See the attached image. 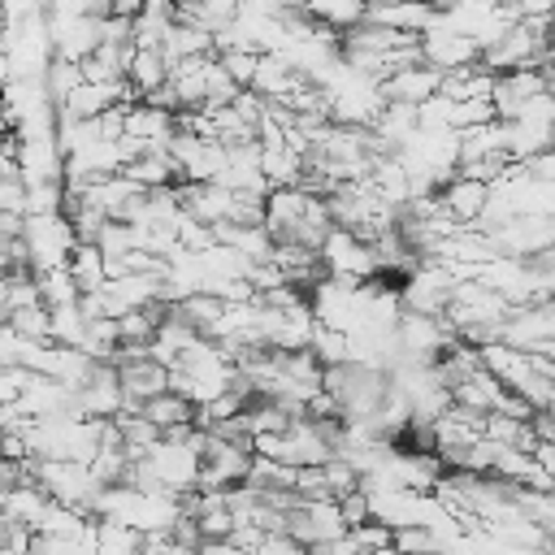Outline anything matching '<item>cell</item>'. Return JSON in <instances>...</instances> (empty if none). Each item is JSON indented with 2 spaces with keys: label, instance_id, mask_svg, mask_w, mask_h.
<instances>
[{
  "label": "cell",
  "instance_id": "6da1fadb",
  "mask_svg": "<svg viewBox=\"0 0 555 555\" xmlns=\"http://www.w3.org/2000/svg\"><path fill=\"white\" fill-rule=\"evenodd\" d=\"M22 238L30 247V269L35 273L56 269V264H69V251L78 247V230H74V221H69L65 208H56V212H26Z\"/></svg>",
  "mask_w": 555,
  "mask_h": 555
},
{
  "label": "cell",
  "instance_id": "7a4b0ae2",
  "mask_svg": "<svg viewBox=\"0 0 555 555\" xmlns=\"http://www.w3.org/2000/svg\"><path fill=\"white\" fill-rule=\"evenodd\" d=\"M321 260H325V273H338V278H377L382 273L377 247L369 238H360L356 230H347V225H334L325 234Z\"/></svg>",
  "mask_w": 555,
  "mask_h": 555
},
{
  "label": "cell",
  "instance_id": "3957f363",
  "mask_svg": "<svg viewBox=\"0 0 555 555\" xmlns=\"http://www.w3.org/2000/svg\"><path fill=\"white\" fill-rule=\"evenodd\" d=\"M35 477L56 503H74L82 512H91V499L100 490V481L91 477V468L82 460H39L35 455Z\"/></svg>",
  "mask_w": 555,
  "mask_h": 555
},
{
  "label": "cell",
  "instance_id": "277c9868",
  "mask_svg": "<svg viewBox=\"0 0 555 555\" xmlns=\"http://www.w3.org/2000/svg\"><path fill=\"white\" fill-rule=\"evenodd\" d=\"M421 56L447 74V69H460V65H468V61H481V43H477L473 35L455 30V26L438 13V17L421 30Z\"/></svg>",
  "mask_w": 555,
  "mask_h": 555
},
{
  "label": "cell",
  "instance_id": "5b68a950",
  "mask_svg": "<svg viewBox=\"0 0 555 555\" xmlns=\"http://www.w3.org/2000/svg\"><path fill=\"white\" fill-rule=\"evenodd\" d=\"M169 152H173V160H178V173L191 178V182H212V178H221V169H225V143L204 139V134H195V130H178L173 143H169Z\"/></svg>",
  "mask_w": 555,
  "mask_h": 555
},
{
  "label": "cell",
  "instance_id": "8992f818",
  "mask_svg": "<svg viewBox=\"0 0 555 555\" xmlns=\"http://www.w3.org/2000/svg\"><path fill=\"white\" fill-rule=\"evenodd\" d=\"M121 408H126V390H121L117 364L100 360L95 373L74 390V412H82V416H117Z\"/></svg>",
  "mask_w": 555,
  "mask_h": 555
},
{
  "label": "cell",
  "instance_id": "52a82bcc",
  "mask_svg": "<svg viewBox=\"0 0 555 555\" xmlns=\"http://www.w3.org/2000/svg\"><path fill=\"white\" fill-rule=\"evenodd\" d=\"M147 464H152V473H156L173 494H182V490H191V486L199 481V447H195V442H169V438H160V442L147 451Z\"/></svg>",
  "mask_w": 555,
  "mask_h": 555
},
{
  "label": "cell",
  "instance_id": "ba28073f",
  "mask_svg": "<svg viewBox=\"0 0 555 555\" xmlns=\"http://www.w3.org/2000/svg\"><path fill=\"white\" fill-rule=\"evenodd\" d=\"M117 377H121V390H126V408H134V412L143 408V399L169 390V364H160L152 351L117 360Z\"/></svg>",
  "mask_w": 555,
  "mask_h": 555
},
{
  "label": "cell",
  "instance_id": "9c48e42d",
  "mask_svg": "<svg viewBox=\"0 0 555 555\" xmlns=\"http://www.w3.org/2000/svg\"><path fill=\"white\" fill-rule=\"evenodd\" d=\"M538 91H546V69L542 65H520V69H499L490 100H494V113L503 121H512L520 113V104L529 95H538Z\"/></svg>",
  "mask_w": 555,
  "mask_h": 555
},
{
  "label": "cell",
  "instance_id": "30bf717a",
  "mask_svg": "<svg viewBox=\"0 0 555 555\" xmlns=\"http://www.w3.org/2000/svg\"><path fill=\"white\" fill-rule=\"evenodd\" d=\"M438 87H442V69L429 65V61L403 65V69L382 78V95L395 100V104H425L429 95H438Z\"/></svg>",
  "mask_w": 555,
  "mask_h": 555
},
{
  "label": "cell",
  "instance_id": "8fae6325",
  "mask_svg": "<svg viewBox=\"0 0 555 555\" xmlns=\"http://www.w3.org/2000/svg\"><path fill=\"white\" fill-rule=\"evenodd\" d=\"M438 195H442V208H447L451 217H460L464 225H477V217L486 212V199H490V182L468 178V173H451V178L438 186Z\"/></svg>",
  "mask_w": 555,
  "mask_h": 555
},
{
  "label": "cell",
  "instance_id": "7c38bea8",
  "mask_svg": "<svg viewBox=\"0 0 555 555\" xmlns=\"http://www.w3.org/2000/svg\"><path fill=\"white\" fill-rule=\"evenodd\" d=\"M364 17L377 22V26H395V30L421 35L438 17V9L429 0H369L364 4Z\"/></svg>",
  "mask_w": 555,
  "mask_h": 555
},
{
  "label": "cell",
  "instance_id": "4fadbf2b",
  "mask_svg": "<svg viewBox=\"0 0 555 555\" xmlns=\"http://www.w3.org/2000/svg\"><path fill=\"white\" fill-rule=\"evenodd\" d=\"M507 395H512V386H503L486 364H481V369H473L468 377H460V382L451 386V403L473 408V412H494V408H503V403H507Z\"/></svg>",
  "mask_w": 555,
  "mask_h": 555
},
{
  "label": "cell",
  "instance_id": "5bb4252c",
  "mask_svg": "<svg viewBox=\"0 0 555 555\" xmlns=\"http://www.w3.org/2000/svg\"><path fill=\"white\" fill-rule=\"evenodd\" d=\"M299 82H308V74H304L286 52H260V65H256L251 87H256L264 100H286Z\"/></svg>",
  "mask_w": 555,
  "mask_h": 555
},
{
  "label": "cell",
  "instance_id": "9a60e30c",
  "mask_svg": "<svg viewBox=\"0 0 555 555\" xmlns=\"http://www.w3.org/2000/svg\"><path fill=\"white\" fill-rule=\"evenodd\" d=\"M477 351H481V364H486L503 386H512V390L538 369L529 347H512V343H503V338H490V343H481Z\"/></svg>",
  "mask_w": 555,
  "mask_h": 555
},
{
  "label": "cell",
  "instance_id": "2e32d148",
  "mask_svg": "<svg viewBox=\"0 0 555 555\" xmlns=\"http://www.w3.org/2000/svg\"><path fill=\"white\" fill-rule=\"evenodd\" d=\"M304 165H308V156L295 152L282 134H278V139H260V169H264V178H269L273 186H299Z\"/></svg>",
  "mask_w": 555,
  "mask_h": 555
},
{
  "label": "cell",
  "instance_id": "e0dca14e",
  "mask_svg": "<svg viewBox=\"0 0 555 555\" xmlns=\"http://www.w3.org/2000/svg\"><path fill=\"white\" fill-rule=\"evenodd\" d=\"M494 78H499V69H490L486 61H468V65L442 74L438 95H447V100H481V95H494Z\"/></svg>",
  "mask_w": 555,
  "mask_h": 555
},
{
  "label": "cell",
  "instance_id": "ac0fdd59",
  "mask_svg": "<svg viewBox=\"0 0 555 555\" xmlns=\"http://www.w3.org/2000/svg\"><path fill=\"white\" fill-rule=\"evenodd\" d=\"M126 78L139 91V100L147 91H156L160 82H169V56H165V48H134V56L126 65Z\"/></svg>",
  "mask_w": 555,
  "mask_h": 555
},
{
  "label": "cell",
  "instance_id": "d6986e66",
  "mask_svg": "<svg viewBox=\"0 0 555 555\" xmlns=\"http://www.w3.org/2000/svg\"><path fill=\"white\" fill-rule=\"evenodd\" d=\"M48 490L39 486V477H26L17 486L4 490V520H22V525H35V516L48 507Z\"/></svg>",
  "mask_w": 555,
  "mask_h": 555
},
{
  "label": "cell",
  "instance_id": "ffe728a7",
  "mask_svg": "<svg viewBox=\"0 0 555 555\" xmlns=\"http://www.w3.org/2000/svg\"><path fill=\"white\" fill-rule=\"evenodd\" d=\"M165 56L169 61H178V56H199V52H217V43H212V30L208 26H199V22H186V17H178L173 22V30L165 35Z\"/></svg>",
  "mask_w": 555,
  "mask_h": 555
},
{
  "label": "cell",
  "instance_id": "44dd1931",
  "mask_svg": "<svg viewBox=\"0 0 555 555\" xmlns=\"http://www.w3.org/2000/svg\"><path fill=\"white\" fill-rule=\"evenodd\" d=\"M69 273H74V282L82 291L104 286L108 282V273H104V247L95 238H78V247L69 251Z\"/></svg>",
  "mask_w": 555,
  "mask_h": 555
},
{
  "label": "cell",
  "instance_id": "7402d4cb",
  "mask_svg": "<svg viewBox=\"0 0 555 555\" xmlns=\"http://www.w3.org/2000/svg\"><path fill=\"white\" fill-rule=\"evenodd\" d=\"M139 412H143V416H152L160 429L182 425V421H195V403H191L186 395H178V390H160V395L143 399V408H139Z\"/></svg>",
  "mask_w": 555,
  "mask_h": 555
},
{
  "label": "cell",
  "instance_id": "603a6c76",
  "mask_svg": "<svg viewBox=\"0 0 555 555\" xmlns=\"http://www.w3.org/2000/svg\"><path fill=\"white\" fill-rule=\"evenodd\" d=\"M178 312H182L199 334H208V330H212V321L225 312V299H221V295H212V291H191L186 299H178Z\"/></svg>",
  "mask_w": 555,
  "mask_h": 555
},
{
  "label": "cell",
  "instance_id": "cb8c5ba5",
  "mask_svg": "<svg viewBox=\"0 0 555 555\" xmlns=\"http://www.w3.org/2000/svg\"><path fill=\"white\" fill-rule=\"evenodd\" d=\"M39 295H43L48 308H52V304H78V299H82V286L74 282L69 264H56V269H43V273H39Z\"/></svg>",
  "mask_w": 555,
  "mask_h": 555
},
{
  "label": "cell",
  "instance_id": "d4e9b609",
  "mask_svg": "<svg viewBox=\"0 0 555 555\" xmlns=\"http://www.w3.org/2000/svg\"><path fill=\"white\" fill-rule=\"evenodd\" d=\"M312 356H317L321 364H347V360H351V334L317 321V334H312Z\"/></svg>",
  "mask_w": 555,
  "mask_h": 555
},
{
  "label": "cell",
  "instance_id": "484cf974",
  "mask_svg": "<svg viewBox=\"0 0 555 555\" xmlns=\"http://www.w3.org/2000/svg\"><path fill=\"white\" fill-rule=\"evenodd\" d=\"M48 312H52V338L78 347L82 334H87V312H82V304H52Z\"/></svg>",
  "mask_w": 555,
  "mask_h": 555
},
{
  "label": "cell",
  "instance_id": "4316f807",
  "mask_svg": "<svg viewBox=\"0 0 555 555\" xmlns=\"http://www.w3.org/2000/svg\"><path fill=\"white\" fill-rule=\"evenodd\" d=\"M82 82V65L78 61H65V56H52V65L43 69V87H48V95L61 104L74 87Z\"/></svg>",
  "mask_w": 555,
  "mask_h": 555
},
{
  "label": "cell",
  "instance_id": "83f0119b",
  "mask_svg": "<svg viewBox=\"0 0 555 555\" xmlns=\"http://www.w3.org/2000/svg\"><path fill=\"white\" fill-rule=\"evenodd\" d=\"M494 100L481 95V100H451V130H468V126H486L494 121Z\"/></svg>",
  "mask_w": 555,
  "mask_h": 555
},
{
  "label": "cell",
  "instance_id": "f1b7e54d",
  "mask_svg": "<svg viewBox=\"0 0 555 555\" xmlns=\"http://www.w3.org/2000/svg\"><path fill=\"white\" fill-rule=\"evenodd\" d=\"M9 321H13V330H17V334H26V338H52V312H48V304L13 308V312H9Z\"/></svg>",
  "mask_w": 555,
  "mask_h": 555
},
{
  "label": "cell",
  "instance_id": "f546056e",
  "mask_svg": "<svg viewBox=\"0 0 555 555\" xmlns=\"http://www.w3.org/2000/svg\"><path fill=\"white\" fill-rule=\"evenodd\" d=\"M321 468H325V481H330V494H334V499L360 486V468H356L347 455H338V451H334V455H330Z\"/></svg>",
  "mask_w": 555,
  "mask_h": 555
},
{
  "label": "cell",
  "instance_id": "4dcf8cb0",
  "mask_svg": "<svg viewBox=\"0 0 555 555\" xmlns=\"http://www.w3.org/2000/svg\"><path fill=\"white\" fill-rule=\"evenodd\" d=\"M217 56H221V65L230 69V78H234L238 87H251L256 65H260V52H251V48H225V52H217Z\"/></svg>",
  "mask_w": 555,
  "mask_h": 555
},
{
  "label": "cell",
  "instance_id": "1f68e13d",
  "mask_svg": "<svg viewBox=\"0 0 555 555\" xmlns=\"http://www.w3.org/2000/svg\"><path fill=\"white\" fill-rule=\"evenodd\" d=\"M351 533H356V546L360 551H395V529L386 520H377V516L364 520V525H356Z\"/></svg>",
  "mask_w": 555,
  "mask_h": 555
},
{
  "label": "cell",
  "instance_id": "d6a6232c",
  "mask_svg": "<svg viewBox=\"0 0 555 555\" xmlns=\"http://www.w3.org/2000/svg\"><path fill=\"white\" fill-rule=\"evenodd\" d=\"M338 512H343V520H347V529H356V525H364V520H373V503H369V490H364V486H356V490H347V494H338Z\"/></svg>",
  "mask_w": 555,
  "mask_h": 555
},
{
  "label": "cell",
  "instance_id": "836d02e7",
  "mask_svg": "<svg viewBox=\"0 0 555 555\" xmlns=\"http://www.w3.org/2000/svg\"><path fill=\"white\" fill-rule=\"evenodd\" d=\"M438 533L429 525H395V551H434Z\"/></svg>",
  "mask_w": 555,
  "mask_h": 555
},
{
  "label": "cell",
  "instance_id": "e575fe53",
  "mask_svg": "<svg viewBox=\"0 0 555 555\" xmlns=\"http://www.w3.org/2000/svg\"><path fill=\"white\" fill-rule=\"evenodd\" d=\"M22 347L26 334H17L13 321H0V364H22Z\"/></svg>",
  "mask_w": 555,
  "mask_h": 555
},
{
  "label": "cell",
  "instance_id": "d590c367",
  "mask_svg": "<svg viewBox=\"0 0 555 555\" xmlns=\"http://www.w3.org/2000/svg\"><path fill=\"white\" fill-rule=\"evenodd\" d=\"M525 169H529L533 178H555V147H542V152H533V156L525 160Z\"/></svg>",
  "mask_w": 555,
  "mask_h": 555
},
{
  "label": "cell",
  "instance_id": "8d00e7d4",
  "mask_svg": "<svg viewBox=\"0 0 555 555\" xmlns=\"http://www.w3.org/2000/svg\"><path fill=\"white\" fill-rule=\"evenodd\" d=\"M507 4H516L520 17H551L555 13V0H507Z\"/></svg>",
  "mask_w": 555,
  "mask_h": 555
},
{
  "label": "cell",
  "instance_id": "74e56055",
  "mask_svg": "<svg viewBox=\"0 0 555 555\" xmlns=\"http://www.w3.org/2000/svg\"><path fill=\"white\" fill-rule=\"evenodd\" d=\"M533 455H538V464L546 468V477H551V486H555V442H542V438H538Z\"/></svg>",
  "mask_w": 555,
  "mask_h": 555
},
{
  "label": "cell",
  "instance_id": "f35d334b",
  "mask_svg": "<svg viewBox=\"0 0 555 555\" xmlns=\"http://www.w3.org/2000/svg\"><path fill=\"white\" fill-rule=\"evenodd\" d=\"M143 4H147V0H108V9H113L117 17H134Z\"/></svg>",
  "mask_w": 555,
  "mask_h": 555
},
{
  "label": "cell",
  "instance_id": "ab89813d",
  "mask_svg": "<svg viewBox=\"0 0 555 555\" xmlns=\"http://www.w3.org/2000/svg\"><path fill=\"white\" fill-rule=\"evenodd\" d=\"M269 4H273V9H278V13H286V9H295V4H299V0H269Z\"/></svg>",
  "mask_w": 555,
  "mask_h": 555
},
{
  "label": "cell",
  "instance_id": "60d3db41",
  "mask_svg": "<svg viewBox=\"0 0 555 555\" xmlns=\"http://www.w3.org/2000/svg\"><path fill=\"white\" fill-rule=\"evenodd\" d=\"M429 4H434V9H451L455 0H429Z\"/></svg>",
  "mask_w": 555,
  "mask_h": 555
},
{
  "label": "cell",
  "instance_id": "b9f144b4",
  "mask_svg": "<svg viewBox=\"0 0 555 555\" xmlns=\"http://www.w3.org/2000/svg\"><path fill=\"white\" fill-rule=\"evenodd\" d=\"M551 147H555V134H551Z\"/></svg>",
  "mask_w": 555,
  "mask_h": 555
},
{
  "label": "cell",
  "instance_id": "7bdbcfd3",
  "mask_svg": "<svg viewBox=\"0 0 555 555\" xmlns=\"http://www.w3.org/2000/svg\"><path fill=\"white\" fill-rule=\"evenodd\" d=\"M0 17H4V13H0Z\"/></svg>",
  "mask_w": 555,
  "mask_h": 555
}]
</instances>
